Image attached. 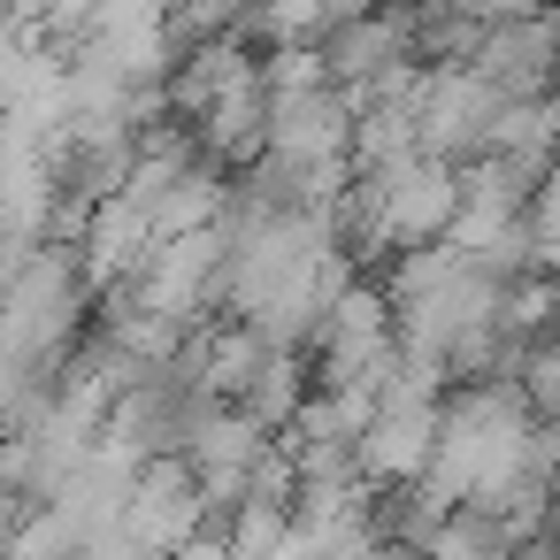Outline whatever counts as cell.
<instances>
[{"mask_svg": "<svg viewBox=\"0 0 560 560\" xmlns=\"http://www.w3.org/2000/svg\"><path fill=\"white\" fill-rule=\"evenodd\" d=\"M139 315L170 323V330H192L215 315V292H223V231H185V238H154L147 261L131 269V284H116Z\"/></svg>", "mask_w": 560, "mask_h": 560, "instance_id": "2", "label": "cell"}, {"mask_svg": "<svg viewBox=\"0 0 560 560\" xmlns=\"http://www.w3.org/2000/svg\"><path fill=\"white\" fill-rule=\"evenodd\" d=\"M476 85H491L499 101H545L552 93V16H522V24H483L476 55L460 62Z\"/></svg>", "mask_w": 560, "mask_h": 560, "instance_id": "10", "label": "cell"}, {"mask_svg": "<svg viewBox=\"0 0 560 560\" xmlns=\"http://www.w3.org/2000/svg\"><path fill=\"white\" fill-rule=\"evenodd\" d=\"M483 154L522 162V170H552V93H545V101H499Z\"/></svg>", "mask_w": 560, "mask_h": 560, "instance_id": "15", "label": "cell"}, {"mask_svg": "<svg viewBox=\"0 0 560 560\" xmlns=\"http://www.w3.org/2000/svg\"><path fill=\"white\" fill-rule=\"evenodd\" d=\"M506 384H514V399H522V415H529V422H552V415H560V346H552V330H545V338H529V346L514 353Z\"/></svg>", "mask_w": 560, "mask_h": 560, "instance_id": "18", "label": "cell"}, {"mask_svg": "<svg viewBox=\"0 0 560 560\" xmlns=\"http://www.w3.org/2000/svg\"><path fill=\"white\" fill-rule=\"evenodd\" d=\"M376 192V231H384V254H415V246H445V223H453V162H399L392 177H361Z\"/></svg>", "mask_w": 560, "mask_h": 560, "instance_id": "8", "label": "cell"}, {"mask_svg": "<svg viewBox=\"0 0 560 560\" xmlns=\"http://www.w3.org/2000/svg\"><path fill=\"white\" fill-rule=\"evenodd\" d=\"M415 9L468 16V24H522V16H545V0H415Z\"/></svg>", "mask_w": 560, "mask_h": 560, "instance_id": "19", "label": "cell"}, {"mask_svg": "<svg viewBox=\"0 0 560 560\" xmlns=\"http://www.w3.org/2000/svg\"><path fill=\"white\" fill-rule=\"evenodd\" d=\"M307 392H315L307 353H300V346H261V361H254V376H246V392H238L231 407H238L254 430L284 438V430H292V415L307 407Z\"/></svg>", "mask_w": 560, "mask_h": 560, "instance_id": "13", "label": "cell"}, {"mask_svg": "<svg viewBox=\"0 0 560 560\" xmlns=\"http://www.w3.org/2000/svg\"><path fill=\"white\" fill-rule=\"evenodd\" d=\"M192 392L177 384V376H147V384H124L116 399H108V415H101V438L93 445H108V453H124V460H170L177 453V438H185V422H192Z\"/></svg>", "mask_w": 560, "mask_h": 560, "instance_id": "9", "label": "cell"}, {"mask_svg": "<svg viewBox=\"0 0 560 560\" xmlns=\"http://www.w3.org/2000/svg\"><path fill=\"white\" fill-rule=\"evenodd\" d=\"M430 445H438V399H376V415L353 445V468L369 491H392V483L422 476Z\"/></svg>", "mask_w": 560, "mask_h": 560, "instance_id": "11", "label": "cell"}, {"mask_svg": "<svg viewBox=\"0 0 560 560\" xmlns=\"http://www.w3.org/2000/svg\"><path fill=\"white\" fill-rule=\"evenodd\" d=\"M346 131H353V101L338 85H307L284 101H261V154L292 162V170H346Z\"/></svg>", "mask_w": 560, "mask_h": 560, "instance_id": "7", "label": "cell"}, {"mask_svg": "<svg viewBox=\"0 0 560 560\" xmlns=\"http://www.w3.org/2000/svg\"><path fill=\"white\" fill-rule=\"evenodd\" d=\"M315 62H323V78H330L346 101L376 93L384 78H399V70L415 62V0H384V9H361V16H346V24H330V32L315 39Z\"/></svg>", "mask_w": 560, "mask_h": 560, "instance_id": "3", "label": "cell"}, {"mask_svg": "<svg viewBox=\"0 0 560 560\" xmlns=\"http://www.w3.org/2000/svg\"><path fill=\"white\" fill-rule=\"evenodd\" d=\"M208 499H200V483L185 476V460L170 453V460H139L131 468V491H124V537L131 545H147L154 560H170V552H185L192 537H208Z\"/></svg>", "mask_w": 560, "mask_h": 560, "instance_id": "5", "label": "cell"}, {"mask_svg": "<svg viewBox=\"0 0 560 560\" xmlns=\"http://www.w3.org/2000/svg\"><path fill=\"white\" fill-rule=\"evenodd\" d=\"M223 192H231V177H215V170H185L154 208H147V223H154V238H185V231H215V215H223Z\"/></svg>", "mask_w": 560, "mask_h": 560, "instance_id": "17", "label": "cell"}, {"mask_svg": "<svg viewBox=\"0 0 560 560\" xmlns=\"http://www.w3.org/2000/svg\"><path fill=\"white\" fill-rule=\"evenodd\" d=\"M422 560H514V529L499 514H483V506H445L430 545H422Z\"/></svg>", "mask_w": 560, "mask_h": 560, "instance_id": "16", "label": "cell"}, {"mask_svg": "<svg viewBox=\"0 0 560 560\" xmlns=\"http://www.w3.org/2000/svg\"><path fill=\"white\" fill-rule=\"evenodd\" d=\"M369 415H376V392L369 384H346V392H307V407L292 415V430L277 438V445H361V430H369Z\"/></svg>", "mask_w": 560, "mask_h": 560, "instance_id": "14", "label": "cell"}, {"mask_svg": "<svg viewBox=\"0 0 560 560\" xmlns=\"http://www.w3.org/2000/svg\"><path fill=\"white\" fill-rule=\"evenodd\" d=\"M369 9H384V0H369Z\"/></svg>", "mask_w": 560, "mask_h": 560, "instance_id": "20", "label": "cell"}, {"mask_svg": "<svg viewBox=\"0 0 560 560\" xmlns=\"http://www.w3.org/2000/svg\"><path fill=\"white\" fill-rule=\"evenodd\" d=\"M407 116H415V147H422L430 162H453V170H460V162L483 154L491 116H499V93L476 85L468 70H422Z\"/></svg>", "mask_w": 560, "mask_h": 560, "instance_id": "4", "label": "cell"}, {"mask_svg": "<svg viewBox=\"0 0 560 560\" xmlns=\"http://www.w3.org/2000/svg\"><path fill=\"white\" fill-rule=\"evenodd\" d=\"M147 246H154V223H147L131 200H101V208L85 215V231L70 238V254H78V269H85L93 292L131 284V269L147 261Z\"/></svg>", "mask_w": 560, "mask_h": 560, "instance_id": "12", "label": "cell"}, {"mask_svg": "<svg viewBox=\"0 0 560 560\" xmlns=\"http://www.w3.org/2000/svg\"><path fill=\"white\" fill-rule=\"evenodd\" d=\"M307 376H315V392H346V384H384V369H392V307H384V284L376 277H353L330 307H323V323L307 330Z\"/></svg>", "mask_w": 560, "mask_h": 560, "instance_id": "1", "label": "cell"}, {"mask_svg": "<svg viewBox=\"0 0 560 560\" xmlns=\"http://www.w3.org/2000/svg\"><path fill=\"white\" fill-rule=\"evenodd\" d=\"M269 445H277V438H269V430H254L238 407L200 399V407H192V422H185V438H177V460H185V476L200 483L208 514H223V506L246 491V476H254V460H261Z\"/></svg>", "mask_w": 560, "mask_h": 560, "instance_id": "6", "label": "cell"}]
</instances>
